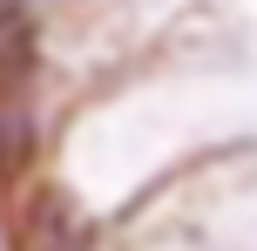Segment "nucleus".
Instances as JSON below:
<instances>
[{
    "mask_svg": "<svg viewBox=\"0 0 257 251\" xmlns=\"http://www.w3.org/2000/svg\"><path fill=\"white\" fill-rule=\"evenodd\" d=\"M34 156H41V122H34V109H27L21 89H0V184L27 177Z\"/></svg>",
    "mask_w": 257,
    "mask_h": 251,
    "instance_id": "1",
    "label": "nucleus"
},
{
    "mask_svg": "<svg viewBox=\"0 0 257 251\" xmlns=\"http://www.w3.org/2000/svg\"><path fill=\"white\" fill-rule=\"evenodd\" d=\"M41 251H88V244H81L75 231H61V238H54V244H41Z\"/></svg>",
    "mask_w": 257,
    "mask_h": 251,
    "instance_id": "2",
    "label": "nucleus"
}]
</instances>
